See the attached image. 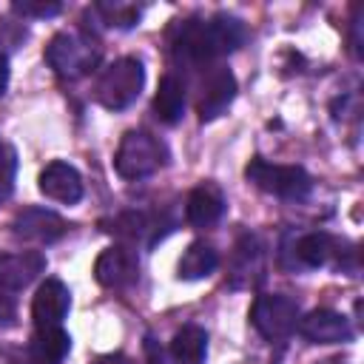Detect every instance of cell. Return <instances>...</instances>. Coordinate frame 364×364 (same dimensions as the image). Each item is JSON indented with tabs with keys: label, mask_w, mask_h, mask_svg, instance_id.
<instances>
[{
	"label": "cell",
	"mask_w": 364,
	"mask_h": 364,
	"mask_svg": "<svg viewBox=\"0 0 364 364\" xmlns=\"http://www.w3.org/2000/svg\"><path fill=\"white\" fill-rule=\"evenodd\" d=\"M245 40H247V26L239 17L219 11L208 20L191 17L179 23L173 34V54L176 60H185L188 65H208L216 57L236 51Z\"/></svg>",
	"instance_id": "cell-1"
},
{
	"label": "cell",
	"mask_w": 364,
	"mask_h": 364,
	"mask_svg": "<svg viewBox=\"0 0 364 364\" xmlns=\"http://www.w3.org/2000/svg\"><path fill=\"white\" fill-rule=\"evenodd\" d=\"M264 282V245L256 233H242L228 259V284L233 290L256 287Z\"/></svg>",
	"instance_id": "cell-8"
},
{
	"label": "cell",
	"mask_w": 364,
	"mask_h": 364,
	"mask_svg": "<svg viewBox=\"0 0 364 364\" xmlns=\"http://www.w3.org/2000/svg\"><path fill=\"white\" fill-rule=\"evenodd\" d=\"M11 9L23 17H54L63 11V3H43V0H14Z\"/></svg>",
	"instance_id": "cell-23"
},
{
	"label": "cell",
	"mask_w": 364,
	"mask_h": 364,
	"mask_svg": "<svg viewBox=\"0 0 364 364\" xmlns=\"http://www.w3.org/2000/svg\"><path fill=\"white\" fill-rule=\"evenodd\" d=\"M71 350V336L63 327H34L28 353L40 364H60Z\"/></svg>",
	"instance_id": "cell-20"
},
{
	"label": "cell",
	"mask_w": 364,
	"mask_h": 364,
	"mask_svg": "<svg viewBox=\"0 0 364 364\" xmlns=\"http://www.w3.org/2000/svg\"><path fill=\"white\" fill-rule=\"evenodd\" d=\"M171 358L176 364H205L208 358V333L199 324H185L171 338Z\"/></svg>",
	"instance_id": "cell-18"
},
{
	"label": "cell",
	"mask_w": 364,
	"mask_h": 364,
	"mask_svg": "<svg viewBox=\"0 0 364 364\" xmlns=\"http://www.w3.org/2000/svg\"><path fill=\"white\" fill-rule=\"evenodd\" d=\"M247 182H253L259 191L287 199V202H301L313 191V176L301 165H276L262 156H253L245 168Z\"/></svg>",
	"instance_id": "cell-5"
},
{
	"label": "cell",
	"mask_w": 364,
	"mask_h": 364,
	"mask_svg": "<svg viewBox=\"0 0 364 364\" xmlns=\"http://www.w3.org/2000/svg\"><path fill=\"white\" fill-rule=\"evenodd\" d=\"M11 233L23 242H37V245H51L68 233V222L46 208H23L11 219Z\"/></svg>",
	"instance_id": "cell-11"
},
{
	"label": "cell",
	"mask_w": 364,
	"mask_h": 364,
	"mask_svg": "<svg viewBox=\"0 0 364 364\" xmlns=\"http://www.w3.org/2000/svg\"><path fill=\"white\" fill-rule=\"evenodd\" d=\"M68 310H71V290L60 279H46L31 301L34 327H63Z\"/></svg>",
	"instance_id": "cell-13"
},
{
	"label": "cell",
	"mask_w": 364,
	"mask_h": 364,
	"mask_svg": "<svg viewBox=\"0 0 364 364\" xmlns=\"http://www.w3.org/2000/svg\"><path fill=\"white\" fill-rule=\"evenodd\" d=\"M94 279L108 290H125L139 279V256L131 245H111L94 262Z\"/></svg>",
	"instance_id": "cell-9"
},
{
	"label": "cell",
	"mask_w": 364,
	"mask_h": 364,
	"mask_svg": "<svg viewBox=\"0 0 364 364\" xmlns=\"http://www.w3.org/2000/svg\"><path fill=\"white\" fill-rule=\"evenodd\" d=\"M145 355H148V364H165V353L159 347V341L154 336H145Z\"/></svg>",
	"instance_id": "cell-24"
},
{
	"label": "cell",
	"mask_w": 364,
	"mask_h": 364,
	"mask_svg": "<svg viewBox=\"0 0 364 364\" xmlns=\"http://www.w3.org/2000/svg\"><path fill=\"white\" fill-rule=\"evenodd\" d=\"M43 270H46V256L40 250L3 253L0 256V290L17 293V290L28 287Z\"/></svg>",
	"instance_id": "cell-15"
},
{
	"label": "cell",
	"mask_w": 364,
	"mask_h": 364,
	"mask_svg": "<svg viewBox=\"0 0 364 364\" xmlns=\"http://www.w3.org/2000/svg\"><path fill=\"white\" fill-rule=\"evenodd\" d=\"M14 313H17L14 299L0 290V324H11V321H14Z\"/></svg>",
	"instance_id": "cell-25"
},
{
	"label": "cell",
	"mask_w": 364,
	"mask_h": 364,
	"mask_svg": "<svg viewBox=\"0 0 364 364\" xmlns=\"http://www.w3.org/2000/svg\"><path fill=\"white\" fill-rule=\"evenodd\" d=\"M14 171H17V159H14V148L0 142V202L11 193L14 188Z\"/></svg>",
	"instance_id": "cell-22"
},
{
	"label": "cell",
	"mask_w": 364,
	"mask_h": 364,
	"mask_svg": "<svg viewBox=\"0 0 364 364\" xmlns=\"http://www.w3.org/2000/svg\"><path fill=\"white\" fill-rule=\"evenodd\" d=\"M9 88V54L0 48V97L6 94Z\"/></svg>",
	"instance_id": "cell-26"
},
{
	"label": "cell",
	"mask_w": 364,
	"mask_h": 364,
	"mask_svg": "<svg viewBox=\"0 0 364 364\" xmlns=\"http://www.w3.org/2000/svg\"><path fill=\"white\" fill-rule=\"evenodd\" d=\"M233 97H236V77H233V71L225 68V65H213L205 74L202 85H199V97H196V114H199V119L202 122H210V119L222 117L230 108Z\"/></svg>",
	"instance_id": "cell-10"
},
{
	"label": "cell",
	"mask_w": 364,
	"mask_h": 364,
	"mask_svg": "<svg viewBox=\"0 0 364 364\" xmlns=\"http://www.w3.org/2000/svg\"><path fill=\"white\" fill-rule=\"evenodd\" d=\"M321 364H344L341 358H330V361H321Z\"/></svg>",
	"instance_id": "cell-28"
},
{
	"label": "cell",
	"mask_w": 364,
	"mask_h": 364,
	"mask_svg": "<svg viewBox=\"0 0 364 364\" xmlns=\"http://www.w3.org/2000/svg\"><path fill=\"white\" fill-rule=\"evenodd\" d=\"M94 11L102 17L105 26L114 28H134L142 17V6L134 3H94Z\"/></svg>",
	"instance_id": "cell-21"
},
{
	"label": "cell",
	"mask_w": 364,
	"mask_h": 364,
	"mask_svg": "<svg viewBox=\"0 0 364 364\" xmlns=\"http://www.w3.org/2000/svg\"><path fill=\"white\" fill-rule=\"evenodd\" d=\"M142 85H145L142 60H136V57H119L108 68H102V74L97 77L94 100L102 108H108V111H122L131 102H136Z\"/></svg>",
	"instance_id": "cell-4"
},
{
	"label": "cell",
	"mask_w": 364,
	"mask_h": 364,
	"mask_svg": "<svg viewBox=\"0 0 364 364\" xmlns=\"http://www.w3.org/2000/svg\"><path fill=\"white\" fill-rule=\"evenodd\" d=\"M154 114L165 125H176L185 117V82L176 74H165L154 94Z\"/></svg>",
	"instance_id": "cell-17"
},
{
	"label": "cell",
	"mask_w": 364,
	"mask_h": 364,
	"mask_svg": "<svg viewBox=\"0 0 364 364\" xmlns=\"http://www.w3.org/2000/svg\"><path fill=\"white\" fill-rule=\"evenodd\" d=\"M26 364H40V361H37V358H34V355L28 353V361H26Z\"/></svg>",
	"instance_id": "cell-29"
},
{
	"label": "cell",
	"mask_w": 364,
	"mask_h": 364,
	"mask_svg": "<svg viewBox=\"0 0 364 364\" xmlns=\"http://www.w3.org/2000/svg\"><path fill=\"white\" fill-rule=\"evenodd\" d=\"M296 330L310 344H347L355 336L350 321H347V316H341L336 310H327V307L310 310L304 318H299Z\"/></svg>",
	"instance_id": "cell-12"
},
{
	"label": "cell",
	"mask_w": 364,
	"mask_h": 364,
	"mask_svg": "<svg viewBox=\"0 0 364 364\" xmlns=\"http://www.w3.org/2000/svg\"><path fill=\"white\" fill-rule=\"evenodd\" d=\"M225 208H228V202H225V193L219 191V185L202 182V185H196L188 193L185 219L193 228H210V225H216L225 216Z\"/></svg>",
	"instance_id": "cell-16"
},
{
	"label": "cell",
	"mask_w": 364,
	"mask_h": 364,
	"mask_svg": "<svg viewBox=\"0 0 364 364\" xmlns=\"http://www.w3.org/2000/svg\"><path fill=\"white\" fill-rule=\"evenodd\" d=\"M250 324L264 341H282L299 324V301L282 293H262L250 307Z\"/></svg>",
	"instance_id": "cell-7"
},
{
	"label": "cell",
	"mask_w": 364,
	"mask_h": 364,
	"mask_svg": "<svg viewBox=\"0 0 364 364\" xmlns=\"http://www.w3.org/2000/svg\"><path fill=\"white\" fill-rule=\"evenodd\" d=\"M91 364H131V361L122 353H105V355H97Z\"/></svg>",
	"instance_id": "cell-27"
},
{
	"label": "cell",
	"mask_w": 364,
	"mask_h": 364,
	"mask_svg": "<svg viewBox=\"0 0 364 364\" xmlns=\"http://www.w3.org/2000/svg\"><path fill=\"white\" fill-rule=\"evenodd\" d=\"M46 63L60 80H80L91 74L102 57L97 37L85 31H57L46 46Z\"/></svg>",
	"instance_id": "cell-2"
},
{
	"label": "cell",
	"mask_w": 364,
	"mask_h": 364,
	"mask_svg": "<svg viewBox=\"0 0 364 364\" xmlns=\"http://www.w3.org/2000/svg\"><path fill=\"white\" fill-rule=\"evenodd\" d=\"M40 193L46 199L63 202V205H77L82 199V176L74 165L54 159L40 171Z\"/></svg>",
	"instance_id": "cell-14"
},
{
	"label": "cell",
	"mask_w": 364,
	"mask_h": 364,
	"mask_svg": "<svg viewBox=\"0 0 364 364\" xmlns=\"http://www.w3.org/2000/svg\"><path fill=\"white\" fill-rule=\"evenodd\" d=\"M165 165H168V148L159 136L148 131H128L114 154V171L128 182L148 179Z\"/></svg>",
	"instance_id": "cell-3"
},
{
	"label": "cell",
	"mask_w": 364,
	"mask_h": 364,
	"mask_svg": "<svg viewBox=\"0 0 364 364\" xmlns=\"http://www.w3.org/2000/svg\"><path fill=\"white\" fill-rule=\"evenodd\" d=\"M347 242L324 233V230H313V233H301V236H287L282 245V256L290 253L293 262L287 267H338L344 270V256H355V250H344Z\"/></svg>",
	"instance_id": "cell-6"
},
{
	"label": "cell",
	"mask_w": 364,
	"mask_h": 364,
	"mask_svg": "<svg viewBox=\"0 0 364 364\" xmlns=\"http://www.w3.org/2000/svg\"><path fill=\"white\" fill-rule=\"evenodd\" d=\"M216 267H219V253L213 250V245H208V242L199 239V242H191L185 247V253L179 256L176 276L185 279V282H196V279L210 276Z\"/></svg>",
	"instance_id": "cell-19"
}]
</instances>
